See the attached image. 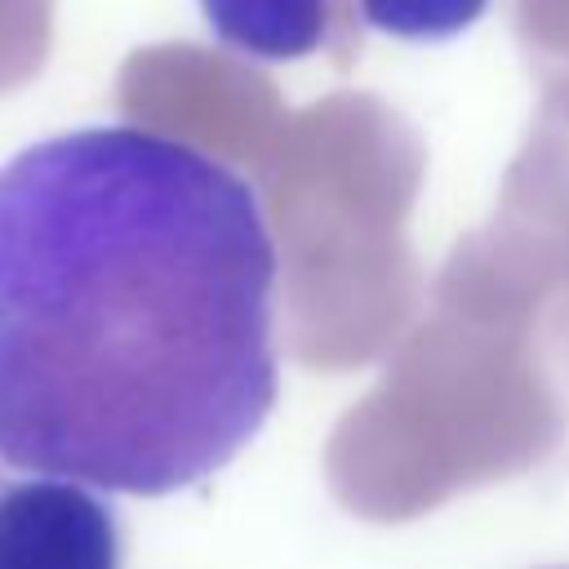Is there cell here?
Here are the masks:
<instances>
[{"label":"cell","instance_id":"obj_2","mask_svg":"<svg viewBox=\"0 0 569 569\" xmlns=\"http://www.w3.org/2000/svg\"><path fill=\"white\" fill-rule=\"evenodd\" d=\"M0 569H124L107 489L0 462Z\"/></svg>","mask_w":569,"mask_h":569},{"label":"cell","instance_id":"obj_1","mask_svg":"<svg viewBox=\"0 0 569 569\" xmlns=\"http://www.w3.org/2000/svg\"><path fill=\"white\" fill-rule=\"evenodd\" d=\"M258 187L142 124L0 164V462L107 493L213 480L280 396Z\"/></svg>","mask_w":569,"mask_h":569},{"label":"cell","instance_id":"obj_3","mask_svg":"<svg viewBox=\"0 0 569 569\" xmlns=\"http://www.w3.org/2000/svg\"><path fill=\"white\" fill-rule=\"evenodd\" d=\"M209 36L249 62H302L333 36L338 0H196Z\"/></svg>","mask_w":569,"mask_h":569},{"label":"cell","instance_id":"obj_4","mask_svg":"<svg viewBox=\"0 0 569 569\" xmlns=\"http://www.w3.org/2000/svg\"><path fill=\"white\" fill-rule=\"evenodd\" d=\"M351 9L378 36L405 44H440L471 31L489 13V0H351Z\"/></svg>","mask_w":569,"mask_h":569}]
</instances>
